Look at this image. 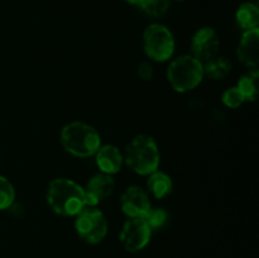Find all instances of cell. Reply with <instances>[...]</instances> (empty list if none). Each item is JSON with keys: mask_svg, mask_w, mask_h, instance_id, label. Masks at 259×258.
I'll list each match as a JSON object with an SVG mask.
<instances>
[{"mask_svg": "<svg viewBox=\"0 0 259 258\" xmlns=\"http://www.w3.org/2000/svg\"><path fill=\"white\" fill-rule=\"evenodd\" d=\"M47 202L56 214L73 217L86 206L85 192L72 180L56 179L48 185Z\"/></svg>", "mask_w": 259, "mask_h": 258, "instance_id": "6da1fadb", "label": "cell"}, {"mask_svg": "<svg viewBox=\"0 0 259 258\" xmlns=\"http://www.w3.org/2000/svg\"><path fill=\"white\" fill-rule=\"evenodd\" d=\"M61 143L68 153L77 157H90L100 148V136L89 124L73 121L63 126Z\"/></svg>", "mask_w": 259, "mask_h": 258, "instance_id": "7a4b0ae2", "label": "cell"}, {"mask_svg": "<svg viewBox=\"0 0 259 258\" xmlns=\"http://www.w3.org/2000/svg\"><path fill=\"white\" fill-rule=\"evenodd\" d=\"M123 158L133 172L138 175H149L158 168V147L152 137L141 134L132 139Z\"/></svg>", "mask_w": 259, "mask_h": 258, "instance_id": "3957f363", "label": "cell"}, {"mask_svg": "<svg viewBox=\"0 0 259 258\" xmlns=\"http://www.w3.org/2000/svg\"><path fill=\"white\" fill-rule=\"evenodd\" d=\"M167 77L175 90L179 93H186L201 82L204 77V67L194 56H180L169 63Z\"/></svg>", "mask_w": 259, "mask_h": 258, "instance_id": "277c9868", "label": "cell"}, {"mask_svg": "<svg viewBox=\"0 0 259 258\" xmlns=\"http://www.w3.org/2000/svg\"><path fill=\"white\" fill-rule=\"evenodd\" d=\"M144 52L149 58L163 62L171 58L175 51V39L171 30L162 24H152L144 30Z\"/></svg>", "mask_w": 259, "mask_h": 258, "instance_id": "5b68a950", "label": "cell"}, {"mask_svg": "<svg viewBox=\"0 0 259 258\" xmlns=\"http://www.w3.org/2000/svg\"><path fill=\"white\" fill-rule=\"evenodd\" d=\"M76 217V232L83 242L89 244H98L105 238L108 233V222L100 210L94 206H85Z\"/></svg>", "mask_w": 259, "mask_h": 258, "instance_id": "8992f818", "label": "cell"}, {"mask_svg": "<svg viewBox=\"0 0 259 258\" xmlns=\"http://www.w3.org/2000/svg\"><path fill=\"white\" fill-rule=\"evenodd\" d=\"M152 229L143 218H131L123 225L120 232V243L128 252H139L151 239Z\"/></svg>", "mask_w": 259, "mask_h": 258, "instance_id": "52a82bcc", "label": "cell"}, {"mask_svg": "<svg viewBox=\"0 0 259 258\" xmlns=\"http://www.w3.org/2000/svg\"><path fill=\"white\" fill-rule=\"evenodd\" d=\"M192 56L201 63L217 57L219 51V37L212 28L205 27L197 30L191 43Z\"/></svg>", "mask_w": 259, "mask_h": 258, "instance_id": "ba28073f", "label": "cell"}, {"mask_svg": "<svg viewBox=\"0 0 259 258\" xmlns=\"http://www.w3.org/2000/svg\"><path fill=\"white\" fill-rule=\"evenodd\" d=\"M114 187H115V182H114L111 175L103 174V172L95 175L83 189L86 205L95 206L103 200L110 197L114 192Z\"/></svg>", "mask_w": 259, "mask_h": 258, "instance_id": "9c48e42d", "label": "cell"}, {"mask_svg": "<svg viewBox=\"0 0 259 258\" xmlns=\"http://www.w3.org/2000/svg\"><path fill=\"white\" fill-rule=\"evenodd\" d=\"M121 210L129 218H142L151 207L148 195L138 186H129L120 197Z\"/></svg>", "mask_w": 259, "mask_h": 258, "instance_id": "30bf717a", "label": "cell"}, {"mask_svg": "<svg viewBox=\"0 0 259 258\" xmlns=\"http://www.w3.org/2000/svg\"><path fill=\"white\" fill-rule=\"evenodd\" d=\"M258 46H259V32L257 29L245 30L242 40L238 46V57L243 65L250 68L258 67Z\"/></svg>", "mask_w": 259, "mask_h": 258, "instance_id": "8fae6325", "label": "cell"}, {"mask_svg": "<svg viewBox=\"0 0 259 258\" xmlns=\"http://www.w3.org/2000/svg\"><path fill=\"white\" fill-rule=\"evenodd\" d=\"M96 164L103 174L113 175L120 171L123 164V154L115 146L100 147L96 152Z\"/></svg>", "mask_w": 259, "mask_h": 258, "instance_id": "7c38bea8", "label": "cell"}, {"mask_svg": "<svg viewBox=\"0 0 259 258\" xmlns=\"http://www.w3.org/2000/svg\"><path fill=\"white\" fill-rule=\"evenodd\" d=\"M147 186H148L149 192L156 199H162V197L171 194L174 185H172V180L168 175L156 169L154 172L149 174Z\"/></svg>", "mask_w": 259, "mask_h": 258, "instance_id": "4fadbf2b", "label": "cell"}, {"mask_svg": "<svg viewBox=\"0 0 259 258\" xmlns=\"http://www.w3.org/2000/svg\"><path fill=\"white\" fill-rule=\"evenodd\" d=\"M237 22L244 30L257 29L259 23L258 5L253 3H244L237 10Z\"/></svg>", "mask_w": 259, "mask_h": 258, "instance_id": "5bb4252c", "label": "cell"}, {"mask_svg": "<svg viewBox=\"0 0 259 258\" xmlns=\"http://www.w3.org/2000/svg\"><path fill=\"white\" fill-rule=\"evenodd\" d=\"M202 67H204V75L214 80H220L230 72L232 63L224 57H214L207 62L202 63Z\"/></svg>", "mask_w": 259, "mask_h": 258, "instance_id": "9a60e30c", "label": "cell"}, {"mask_svg": "<svg viewBox=\"0 0 259 258\" xmlns=\"http://www.w3.org/2000/svg\"><path fill=\"white\" fill-rule=\"evenodd\" d=\"M258 78L259 73L257 68H252V71L240 78L237 88L244 96V100L254 101L258 96Z\"/></svg>", "mask_w": 259, "mask_h": 258, "instance_id": "2e32d148", "label": "cell"}, {"mask_svg": "<svg viewBox=\"0 0 259 258\" xmlns=\"http://www.w3.org/2000/svg\"><path fill=\"white\" fill-rule=\"evenodd\" d=\"M144 222L148 224V227L153 229H159L163 227L168 220V212L163 207H149L148 211L142 217Z\"/></svg>", "mask_w": 259, "mask_h": 258, "instance_id": "e0dca14e", "label": "cell"}, {"mask_svg": "<svg viewBox=\"0 0 259 258\" xmlns=\"http://www.w3.org/2000/svg\"><path fill=\"white\" fill-rule=\"evenodd\" d=\"M171 5V0H142L139 7L148 15L152 17H161Z\"/></svg>", "mask_w": 259, "mask_h": 258, "instance_id": "ac0fdd59", "label": "cell"}, {"mask_svg": "<svg viewBox=\"0 0 259 258\" xmlns=\"http://www.w3.org/2000/svg\"><path fill=\"white\" fill-rule=\"evenodd\" d=\"M15 192L14 187L9 180L0 176V210L8 209L14 202Z\"/></svg>", "mask_w": 259, "mask_h": 258, "instance_id": "d6986e66", "label": "cell"}, {"mask_svg": "<svg viewBox=\"0 0 259 258\" xmlns=\"http://www.w3.org/2000/svg\"><path fill=\"white\" fill-rule=\"evenodd\" d=\"M223 103L228 108L235 109L244 103V96L242 95V93H240L238 88H230L223 94Z\"/></svg>", "mask_w": 259, "mask_h": 258, "instance_id": "ffe728a7", "label": "cell"}, {"mask_svg": "<svg viewBox=\"0 0 259 258\" xmlns=\"http://www.w3.org/2000/svg\"><path fill=\"white\" fill-rule=\"evenodd\" d=\"M138 75L142 80H151L153 77V68L148 62H142L138 66Z\"/></svg>", "mask_w": 259, "mask_h": 258, "instance_id": "44dd1931", "label": "cell"}, {"mask_svg": "<svg viewBox=\"0 0 259 258\" xmlns=\"http://www.w3.org/2000/svg\"><path fill=\"white\" fill-rule=\"evenodd\" d=\"M124 2L129 3V4H133V5H139L141 4L142 0H124Z\"/></svg>", "mask_w": 259, "mask_h": 258, "instance_id": "7402d4cb", "label": "cell"}, {"mask_svg": "<svg viewBox=\"0 0 259 258\" xmlns=\"http://www.w3.org/2000/svg\"><path fill=\"white\" fill-rule=\"evenodd\" d=\"M252 3H253V4H255V5H257V3H258V0H252Z\"/></svg>", "mask_w": 259, "mask_h": 258, "instance_id": "603a6c76", "label": "cell"}]
</instances>
